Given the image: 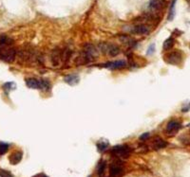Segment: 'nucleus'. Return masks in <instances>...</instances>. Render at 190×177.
Returning <instances> with one entry per match:
<instances>
[{
  "label": "nucleus",
  "instance_id": "nucleus-2",
  "mask_svg": "<svg viewBox=\"0 0 190 177\" xmlns=\"http://www.w3.org/2000/svg\"><path fill=\"white\" fill-rule=\"evenodd\" d=\"M99 48L102 52L107 53L109 56L112 57L117 56L120 53V48L116 45L113 44H105V43H103V44L99 45Z\"/></svg>",
  "mask_w": 190,
  "mask_h": 177
},
{
  "label": "nucleus",
  "instance_id": "nucleus-16",
  "mask_svg": "<svg viewBox=\"0 0 190 177\" xmlns=\"http://www.w3.org/2000/svg\"><path fill=\"white\" fill-rule=\"evenodd\" d=\"M96 146H97V149L99 151H105L107 148L109 146V143L107 140H105V139H102V140H99L96 144Z\"/></svg>",
  "mask_w": 190,
  "mask_h": 177
},
{
  "label": "nucleus",
  "instance_id": "nucleus-15",
  "mask_svg": "<svg viewBox=\"0 0 190 177\" xmlns=\"http://www.w3.org/2000/svg\"><path fill=\"white\" fill-rule=\"evenodd\" d=\"M164 4V3L163 0H150L149 8L152 10H159L163 8Z\"/></svg>",
  "mask_w": 190,
  "mask_h": 177
},
{
  "label": "nucleus",
  "instance_id": "nucleus-6",
  "mask_svg": "<svg viewBox=\"0 0 190 177\" xmlns=\"http://www.w3.org/2000/svg\"><path fill=\"white\" fill-rule=\"evenodd\" d=\"M182 128V124L179 123L176 120H172L170 122H168V124L166 125V133L169 136H174L179 132V130Z\"/></svg>",
  "mask_w": 190,
  "mask_h": 177
},
{
  "label": "nucleus",
  "instance_id": "nucleus-4",
  "mask_svg": "<svg viewBox=\"0 0 190 177\" xmlns=\"http://www.w3.org/2000/svg\"><path fill=\"white\" fill-rule=\"evenodd\" d=\"M164 60L167 64H179L182 61V54L178 51H172L167 53L164 56Z\"/></svg>",
  "mask_w": 190,
  "mask_h": 177
},
{
  "label": "nucleus",
  "instance_id": "nucleus-26",
  "mask_svg": "<svg viewBox=\"0 0 190 177\" xmlns=\"http://www.w3.org/2000/svg\"><path fill=\"white\" fill-rule=\"evenodd\" d=\"M149 137V133H143V135L140 136V139L141 140H145V139H148Z\"/></svg>",
  "mask_w": 190,
  "mask_h": 177
},
{
  "label": "nucleus",
  "instance_id": "nucleus-7",
  "mask_svg": "<svg viewBox=\"0 0 190 177\" xmlns=\"http://www.w3.org/2000/svg\"><path fill=\"white\" fill-rule=\"evenodd\" d=\"M103 66L106 68H109V69H119V68H123L125 66H127V63L125 61H115V62L105 64Z\"/></svg>",
  "mask_w": 190,
  "mask_h": 177
},
{
  "label": "nucleus",
  "instance_id": "nucleus-24",
  "mask_svg": "<svg viewBox=\"0 0 190 177\" xmlns=\"http://www.w3.org/2000/svg\"><path fill=\"white\" fill-rule=\"evenodd\" d=\"M9 150V144L4 143V142H0V155L6 153Z\"/></svg>",
  "mask_w": 190,
  "mask_h": 177
},
{
  "label": "nucleus",
  "instance_id": "nucleus-25",
  "mask_svg": "<svg viewBox=\"0 0 190 177\" xmlns=\"http://www.w3.org/2000/svg\"><path fill=\"white\" fill-rule=\"evenodd\" d=\"M0 177H13V175L9 171L0 169Z\"/></svg>",
  "mask_w": 190,
  "mask_h": 177
},
{
  "label": "nucleus",
  "instance_id": "nucleus-13",
  "mask_svg": "<svg viewBox=\"0 0 190 177\" xmlns=\"http://www.w3.org/2000/svg\"><path fill=\"white\" fill-rule=\"evenodd\" d=\"M131 32H133V33H135V34L143 35V34H148L149 32V30H148V27L145 26V25H139V26H136L132 28Z\"/></svg>",
  "mask_w": 190,
  "mask_h": 177
},
{
  "label": "nucleus",
  "instance_id": "nucleus-28",
  "mask_svg": "<svg viewBox=\"0 0 190 177\" xmlns=\"http://www.w3.org/2000/svg\"><path fill=\"white\" fill-rule=\"evenodd\" d=\"M33 177H49V176H47L45 173H38V174L34 175V176H33Z\"/></svg>",
  "mask_w": 190,
  "mask_h": 177
},
{
  "label": "nucleus",
  "instance_id": "nucleus-5",
  "mask_svg": "<svg viewBox=\"0 0 190 177\" xmlns=\"http://www.w3.org/2000/svg\"><path fill=\"white\" fill-rule=\"evenodd\" d=\"M109 172H110V176L111 177L120 176L122 174V172H123V164H122V162L119 160L114 161L113 163L110 165Z\"/></svg>",
  "mask_w": 190,
  "mask_h": 177
},
{
  "label": "nucleus",
  "instance_id": "nucleus-27",
  "mask_svg": "<svg viewBox=\"0 0 190 177\" xmlns=\"http://www.w3.org/2000/svg\"><path fill=\"white\" fill-rule=\"evenodd\" d=\"M153 52H154V45H151L148 49V55H151V54H153Z\"/></svg>",
  "mask_w": 190,
  "mask_h": 177
},
{
  "label": "nucleus",
  "instance_id": "nucleus-17",
  "mask_svg": "<svg viewBox=\"0 0 190 177\" xmlns=\"http://www.w3.org/2000/svg\"><path fill=\"white\" fill-rule=\"evenodd\" d=\"M40 82V89L44 90V91H49L51 90V82L48 80H45V79H42V80L39 81Z\"/></svg>",
  "mask_w": 190,
  "mask_h": 177
},
{
  "label": "nucleus",
  "instance_id": "nucleus-20",
  "mask_svg": "<svg viewBox=\"0 0 190 177\" xmlns=\"http://www.w3.org/2000/svg\"><path fill=\"white\" fill-rule=\"evenodd\" d=\"M174 45V40L173 38H168L166 39V41L164 42V45H163V48L164 50H169L172 46Z\"/></svg>",
  "mask_w": 190,
  "mask_h": 177
},
{
  "label": "nucleus",
  "instance_id": "nucleus-14",
  "mask_svg": "<svg viewBox=\"0 0 190 177\" xmlns=\"http://www.w3.org/2000/svg\"><path fill=\"white\" fill-rule=\"evenodd\" d=\"M26 84L31 89H40V82L38 80L33 78H30L26 80Z\"/></svg>",
  "mask_w": 190,
  "mask_h": 177
},
{
  "label": "nucleus",
  "instance_id": "nucleus-29",
  "mask_svg": "<svg viewBox=\"0 0 190 177\" xmlns=\"http://www.w3.org/2000/svg\"><path fill=\"white\" fill-rule=\"evenodd\" d=\"M89 177H90V176H89Z\"/></svg>",
  "mask_w": 190,
  "mask_h": 177
},
{
  "label": "nucleus",
  "instance_id": "nucleus-11",
  "mask_svg": "<svg viewBox=\"0 0 190 177\" xmlns=\"http://www.w3.org/2000/svg\"><path fill=\"white\" fill-rule=\"evenodd\" d=\"M62 60V52L59 49H54L52 53V63L53 66H57Z\"/></svg>",
  "mask_w": 190,
  "mask_h": 177
},
{
  "label": "nucleus",
  "instance_id": "nucleus-12",
  "mask_svg": "<svg viewBox=\"0 0 190 177\" xmlns=\"http://www.w3.org/2000/svg\"><path fill=\"white\" fill-rule=\"evenodd\" d=\"M166 146H167V143L164 139L160 138V137H156L152 143V147L154 150H161L163 148H166Z\"/></svg>",
  "mask_w": 190,
  "mask_h": 177
},
{
  "label": "nucleus",
  "instance_id": "nucleus-21",
  "mask_svg": "<svg viewBox=\"0 0 190 177\" xmlns=\"http://www.w3.org/2000/svg\"><path fill=\"white\" fill-rule=\"evenodd\" d=\"M177 0H173L172 1V4L170 6V10H169V14H168V20L171 21L173 20L174 15H175V4H176Z\"/></svg>",
  "mask_w": 190,
  "mask_h": 177
},
{
  "label": "nucleus",
  "instance_id": "nucleus-23",
  "mask_svg": "<svg viewBox=\"0 0 190 177\" xmlns=\"http://www.w3.org/2000/svg\"><path fill=\"white\" fill-rule=\"evenodd\" d=\"M70 56H71V50L70 49H65L62 52V60L64 62H68L70 60Z\"/></svg>",
  "mask_w": 190,
  "mask_h": 177
},
{
  "label": "nucleus",
  "instance_id": "nucleus-10",
  "mask_svg": "<svg viewBox=\"0 0 190 177\" xmlns=\"http://www.w3.org/2000/svg\"><path fill=\"white\" fill-rule=\"evenodd\" d=\"M64 82H65L66 84H68L73 86V85H76V84H79V82H80V78H79L77 75H68V76H66L65 78H64Z\"/></svg>",
  "mask_w": 190,
  "mask_h": 177
},
{
  "label": "nucleus",
  "instance_id": "nucleus-8",
  "mask_svg": "<svg viewBox=\"0 0 190 177\" xmlns=\"http://www.w3.org/2000/svg\"><path fill=\"white\" fill-rule=\"evenodd\" d=\"M22 157H23V153L21 151H14V153H13L9 157L10 163L12 165H17L21 160H22Z\"/></svg>",
  "mask_w": 190,
  "mask_h": 177
},
{
  "label": "nucleus",
  "instance_id": "nucleus-19",
  "mask_svg": "<svg viewBox=\"0 0 190 177\" xmlns=\"http://www.w3.org/2000/svg\"><path fill=\"white\" fill-rule=\"evenodd\" d=\"M13 44V40L6 35H2L0 37V46H10Z\"/></svg>",
  "mask_w": 190,
  "mask_h": 177
},
{
  "label": "nucleus",
  "instance_id": "nucleus-1",
  "mask_svg": "<svg viewBox=\"0 0 190 177\" xmlns=\"http://www.w3.org/2000/svg\"><path fill=\"white\" fill-rule=\"evenodd\" d=\"M15 49L9 46H0V59L6 63H13L15 58Z\"/></svg>",
  "mask_w": 190,
  "mask_h": 177
},
{
  "label": "nucleus",
  "instance_id": "nucleus-22",
  "mask_svg": "<svg viewBox=\"0 0 190 177\" xmlns=\"http://www.w3.org/2000/svg\"><path fill=\"white\" fill-rule=\"evenodd\" d=\"M105 169H106V162L104 160H101L98 163L97 165V172L99 175H102L104 171H105Z\"/></svg>",
  "mask_w": 190,
  "mask_h": 177
},
{
  "label": "nucleus",
  "instance_id": "nucleus-9",
  "mask_svg": "<svg viewBox=\"0 0 190 177\" xmlns=\"http://www.w3.org/2000/svg\"><path fill=\"white\" fill-rule=\"evenodd\" d=\"M83 51L85 53H87L89 57H91L92 59H94V57L97 56V49L95 48V46L91 44H86L84 46Z\"/></svg>",
  "mask_w": 190,
  "mask_h": 177
},
{
  "label": "nucleus",
  "instance_id": "nucleus-3",
  "mask_svg": "<svg viewBox=\"0 0 190 177\" xmlns=\"http://www.w3.org/2000/svg\"><path fill=\"white\" fill-rule=\"evenodd\" d=\"M111 153L117 157H128L130 153V148L127 145H117L111 149Z\"/></svg>",
  "mask_w": 190,
  "mask_h": 177
},
{
  "label": "nucleus",
  "instance_id": "nucleus-18",
  "mask_svg": "<svg viewBox=\"0 0 190 177\" xmlns=\"http://www.w3.org/2000/svg\"><path fill=\"white\" fill-rule=\"evenodd\" d=\"M15 88H16V84H15V82H9L3 84V89H4L6 92H10V91H13V90H15Z\"/></svg>",
  "mask_w": 190,
  "mask_h": 177
}]
</instances>
